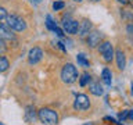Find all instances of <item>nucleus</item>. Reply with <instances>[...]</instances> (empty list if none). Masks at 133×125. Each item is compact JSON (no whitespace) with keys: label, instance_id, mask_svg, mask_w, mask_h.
<instances>
[{"label":"nucleus","instance_id":"30","mask_svg":"<svg viewBox=\"0 0 133 125\" xmlns=\"http://www.w3.org/2000/svg\"><path fill=\"white\" fill-rule=\"evenodd\" d=\"M37 2H40V0H37Z\"/></svg>","mask_w":133,"mask_h":125},{"label":"nucleus","instance_id":"16","mask_svg":"<svg viewBox=\"0 0 133 125\" xmlns=\"http://www.w3.org/2000/svg\"><path fill=\"white\" fill-rule=\"evenodd\" d=\"M76 61H78V64H81L82 67H90L89 60L86 58V56L83 53H81V54H78V56H76Z\"/></svg>","mask_w":133,"mask_h":125},{"label":"nucleus","instance_id":"8","mask_svg":"<svg viewBox=\"0 0 133 125\" xmlns=\"http://www.w3.org/2000/svg\"><path fill=\"white\" fill-rule=\"evenodd\" d=\"M101 33L98 31H93V32H89L87 33V45L90 47H97V46L101 43Z\"/></svg>","mask_w":133,"mask_h":125},{"label":"nucleus","instance_id":"12","mask_svg":"<svg viewBox=\"0 0 133 125\" xmlns=\"http://www.w3.org/2000/svg\"><path fill=\"white\" fill-rule=\"evenodd\" d=\"M101 79H103V82L105 83L107 86H111V83H112V72H111L110 68H104L103 70Z\"/></svg>","mask_w":133,"mask_h":125},{"label":"nucleus","instance_id":"23","mask_svg":"<svg viewBox=\"0 0 133 125\" xmlns=\"http://www.w3.org/2000/svg\"><path fill=\"white\" fill-rule=\"evenodd\" d=\"M56 45H57V46H58V47H60L61 50H62V52H66V49H65V46H64V45H62V43H61V42H57V43H56Z\"/></svg>","mask_w":133,"mask_h":125},{"label":"nucleus","instance_id":"9","mask_svg":"<svg viewBox=\"0 0 133 125\" xmlns=\"http://www.w3.org/2000/svg\"><path fill=\"white\" fill-rule=\"evenodd\" d=\"M0 39L3 40H12L15 39V35L12 33V31L7 27L6 24L0 22Z\"/></svg>","mask_w":133,"mask_h":125},{"label":"nucleus","instance_id":"3","mask_svg":"<svg viewBox=\"0 0 133 125\" xmlns=\"http://www.w3.org/2000/svg\"><path fill=\"white\" fill-rule=\"evenodd\" d=\"M61 79H62V82H65V83H74L78 79L76 67L74 64H71V63L65 64L61 70Z\"/></svg>","mask_w":133,"mask_h":125},{"label":"nucleus","instance_id":"10","mask_svg":"<svg viewBox=\"0 0 133 125\" xmlns=\"http://www.w3.org/2000/svg\"><path fill=\"white\" fill-rule=\"evenodd\" d=\"M90 29H91V22H90V21H87V20H85V21H82V22L79 24V28H78L76 33L81 38H83V36H86L87 33L90 32Z\"/></svg>","mask_w":133,"mask_h":125},{"label":"nucleus","instance_id":"1","mask_svg":"<svg viewBox=\"0 0 133 125\" xmlns=\"http://www.w3.org/2000/svg\"><path fill=\"white\" fill-rule=\"evenodd\" d=\"M37 118L40 120V122H43L46 125L58 124V114L57 111L51 110V108H40L37 111Z\"/></svg>","mask_w":133,"mask_h":125},{"label":"nucleus","instance_id":"18","mask_svg":"<svg viewBox=\"0 0 133 125\" xmlns=\"http://www.w3.org/2000/svg\"><path fill=\"white\" fill-rule=\"evenodd\" d=\"M8 67H10V63L6 57L0 56V72H4V71L8 70Z\"/></svg>","mask_w":133,"mask_h":125},{"label":"nucleus","instance_id":"21","mask_svg":"<svg viewBox=\"0 0 133 125\" xmlns=\"http://www.w3.org/2000/svg\"><path fill=\"white\" fill-rule=\"evenodd\" d=\"M6 17H7L6 8H4V7H0V21H2V20H6Z\"/></svg>","mask_w":133,"mask_h":125},{"label":"nucleus","instance_id":"22","mask_svg":"<svg viewBox=\"0 0 133 125\" xmlns=\"http://www.w3.org/2000/svg\"><path fill=\"white\" fill-rule=\"evenodd\" d=\"M6 50V45H4V40L0 39V53H3Z\"/></svg>","mask_w":133,"mask_h":125},{"label":"nucleus","instance_id":"14","mask_svg":"<svg viewBox=\"0 0 133 125\" xmlns=\"http://www.w3.org/2000/svg\"><path fill=\"white\" fill-rule=\"evenodd\" d=\"M36 117V113H35V108L32 106H28L26 107V111H25V120L28 121V122H31V121L35 120Z\"/></svg>","mask_w":133,"mask_h":125},{"label":"nucleus","instance_id":"29","mask_svg":"<svg viewBox=\"0 0 133 125\" xmlns=\"http://www.w3.org/2000/svg\"><path fill=\"white\" fill-rule=\"evenodd\" d=\"M0 125H3V124H2V122H0Z\"/></svg>","mask_w":133,"mask_h":125},{"label":"nucleus","instance_id":"11","mask_svg":"<svg viewBox=\"0 0 133 125\" xmlns=\"http://www.w3.org/2000/svg\"><path fill=\"white\" fill-rule=\"evenodd\" d=\"M114 56L116 58L118 68L119 70H125V67H126V57H125V53L122 52V50H116V52H114Z\"/></svg>","mask_w":133,"mask_h":125},{"label":"nucleus","instance_id":"17","mask_svg":"<svg viewBox=\"0 0 133 125\" xmlns=\"http://www.w3.org/2000/svg\"><path fill=\"white\" fill-rule=\"evenodd\" d=\"M90 81H91V77L87 72H85V74H82L81 79H79V85H81L82 88H85L86 85H89V83H90Z\"/></svg>","mask_w":133,"mask_h":125},{"label":"nucleus","instance_id":"27","mask_svg":"<svg viewBox=\"0 0 133 125\" xmlns=\"http://www.w3.org/2000/svg\"><path fill=\"white\" fill-rule=\"evenodd\" d=\"M74 2H76V3H81V2H83V0H74Z\"/></svg>","mask_w":133,"mask_h":125},{"label":"nucleus","instance_id":"28","mask_svg":"<svg viewBox=\"0 0 133 125\" xmlns=\"http://www.w3.org/2000/svg\"><path fill=\"white\" fill-rule=\"evenodd\" d=\"M90 2H100V0H90Z\"/></svg>","mask_w":133,"mask_h":125},{"label":"nucleus","instance_id":"5","mask_svg":"<svg viewBox=\"0 0 133 125\" xmlns=\"http://www.w3.org/2000/svg\"><path fill=\"white\" fill-rule=\"evenodd\" d=\"M74 107L75 110L78 111H85L90 107V100L86 95H76L75 97V102H74Z\"/></svg>","mask_w":133,"mask_h":125},{"label":"nucleus","instance_id":"31","mask_svg":"<svg viewBox=\"0 0 133 125\" xmlns=\"http://www.w3.org/2000/svg\"><path fill=\"white\" fill-rule=\"evenodd\" d=\"M32 2H33V0H32Z\"/></svg>","mask_w":133,"mask_h":125},{"label":"nucleus","instance_id":"15","mask_svg":"<svg viewBox=\"0 0 133 125\" xmlns=\"http://www.w3.org/2000/svg\"><path fill=\"white\" fill-rule=\"evenodd\" d=\"M46 27H47V29H50V31H54V29H56V27H57L56 21L53 20V17L50 15V14L46 15Z\"/></svg>","mask_w":133,"mask_h":125},{"label":"nucleus","instance_id":"25","mask_svg":"<svg viewBox=\"0 0 133 125\" xmlns=\"http://www.w3.org/2000/svg\"><path fill=\"white\" fill-rule=\"evenodd\" d=\"M118 2H119V3H122V4H126V3H128V0H118Z\"/></svg>","mask_w":133,"mask_h":125},{"label":"nucleus","instance_id":"19","mask_svg":"<svg viewBox=\"0 0 133 125\" xmlns=\"http://www.w3.org/2000/svg\"><path fill=\"white\" fill-rule=\"evenodd\" d=\"M64 7H65V3L61 2V0H56V2L53 3V10H54V11H60V10H62Z\"/></svg>","mask_w":133,"mask_h":125},{"label":"nucleus","instance_id":"26","mask_svg":"<svg viewBox=\"0 0 133 125\" xmlns=\"http://www.w3.org/2000/svg\"><path fill=\"white\" fill-rule=\"evenodd\" d=\"M83 125H94L93 122H87V124H83Z\"/></svg>","mask_w":133,"mask_h":125},{"label":"nucleus","instance_id":"7","mask_svg":"<svg viewBox=\"0 0 133 125\" xmlns=\"http://www.w3.org/2000/svg\"><path fill=\"white\" fill-rule=\"evenodd\" d=\"M42 57H43V52H42L40 47H33L31 49V52L28 54V63L29 64H37Z\"/></svg>","mask_w":133,"mask_h":125},{"label":"nucleus","instance_id":"24","mask_svg":"<svg viewBox=\"0 0 133 125\" xmlns=\"http://www.w3.org/2000/svg\"><path fill=\"white\" fill-rule=\"evenodd\" d=\"M130 32H132V25H129V27H128V33H129V35H130Z\"/></svg>","mask_w":133,"mask_h":125},{"label":"nucleus","instance_id":"4","mask_svg":"<svg viewBox=\"0 0 133 125\" xmlns=\"http://www.w3.org/2000/svg\"><path fill=\"white\" fill-rule=\"evenodd\" d=\"M98 52L103 56L104 61H107V63L112 61V58H114V47H112L111 42H108V40L101 42V43L98 45Z\"/></svg>","mask_w":133,"mask_h":125},{"label":"nucleus","instance_id":"2","mask_svg":"<svg viewBox=\"0 0 133 125\" xmlns=\"http://www.w3.org/2000/svg\"><path fill=\"white\" fill-rule=\"evenodd\" d=\"M6 25L12 31H17V32H22L26 29V22H25L24 18H21L19 15H15V14H11L6 17Z\"/></svg>","mask_w":133,"mask_h":125},{"label":"nucleus","instance_id":"13","mask_svg":"<svg viewBox=\"0 0 133 125\" xmlns=\"http://www.w3.org/2000/svg\"><path fill=\"white\" fill-rule=\"evenodd\" d=\"M89 89L90 92L93 93L94 96H101L103 95V86L100 85V82H91L90 85H89Z\"/></svg>","mask_w":133,"mask_h":125},{"label":"nucleus","instance_id":"6","mask_svg":"<svg viewBox=\"0 0 133 125\" xmlns=\"http://www.w3.org/2000/svg\"><path fill=\"white\" fill-rule=\"evenodd\" d=\"M62 28H64V31L66 33H69V35H76L78 28H79V22L76 20L69 18V15H66V20L64 18V22H62Z\"/></svg>","mask_w":133,"mask_h":125},{"label":"nucleus","instance_id":"20","mask_svg":"<svg viewBox=\"0 0 133 125\" xmlns=\"http://www.w3.org/2000/svg\"><path fill=\"white\" fill-rule=\"evenodd\" d=\"M53 32H56V35H57L58 38H64V35H65V33H64V31H62V29H61L60 27H58V25L56 27V29H54Z\"/></svg>","mask_w":133,"mask_h":125}]
</instances>
